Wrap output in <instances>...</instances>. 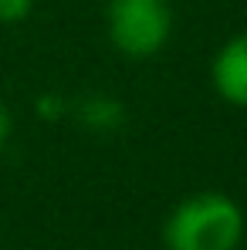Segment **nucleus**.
I'll return each mask as SVG.
<instances>
[{
  "mask_svg": "<svg viewBox=\"0 0 247 250\" xmlns=\"http://www.w3.org/2000/svg\"><path fill=\"white\" fill-rule=\"evenodd\" d=\"M10 132H14V119H10V108L0 102V149L10 142Z\"/></svg>",
  "mask_w": 247,
  "mask_h": 250,
  "instance_id": "nucleus-5",
  "label": "nucleus"
},
{
  "mask_svg": "<svg viewBox=\"0 0 247 250\" xmlns=\"http://www.w3.org/2000/svg\"><path fill=\"white\" fill-rule=\"evenodd\" d=\"M38 0H0V24H21L24 17H31Z\"/></svg>",
  "mask_w": 247,
  "mask_h": 250,
  "instance_id": "nucleus-4",
  "label": "nucleus"
},
{
  "mask_svg": "<svg viewBox=\"0 0 247 250\" xmlns=\"http://www.w3.org/2000/svg\"><path fill=\"white\" fill-rule=\"evenodd\" d=\"M210 82L227 105L247 108V31L220 44V51L213 54V64H210Z\"/></svg>",
  "mask_w": 247,
  "mask_h": 250,
  "instance_id": "nucleus-3",
  "label": "nucleus"
},
{
  "mask_svg": "<svg viewBox=\"0 0 247 250\" xmlns=\"http://www.w3.org/2000/svg\"><path fill=\"white\" fill-rule=\"evenodd\" d=\"M105 31L119 54L146 61L173 38V7L169 0H109Z\"/></svg>",
  "mask_w": 247,
  "mask_h": 250,
  "instance_id": "nucleus-2",
  "label": "nucleus"
},
{
  "mask_svg": "<svg viewBox=\"0 0 247 250\" xmlns=\"http://www.w3.org/2000/svg\"><path fill=\"white\" fill-rule=\"evenodd\" d=\"M244 240V209L227 193L206 189L180 200L163 220L166 250H237Z\"/></svg>",
  "mask_w": 247,
  "mask_h": 250,
  "instance_id": "nucleus-1",
  "label": "nucleus"
}]
</instances>
